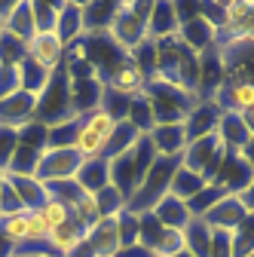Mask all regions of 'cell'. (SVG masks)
Instances as JSON below:
<instances>
[{"label": "cell", "instance_id": "cell-20", "mask_svg": "<svg viewBox=\"0 0 254 257\" xmlns=\"http://www.w3.org/2000/svg\"><path fill=\"white\" fill-rule=\"evenodd\" d=\"M0 28H4L7 34H13L16 40L28 43L31 37L37 34V31H34V19H31V0H16L13 10H10V16L4 19V25H0Z\"/></svg>", "mask_w": 254, "mask_h": 257}, {"label": "cell", "instance_id": "cell-7", "mask_svg": "<svg viewBox=\"0 0 254 257\" xmlns=\"http://www.w3.org/2000/svg\"><path fill=\"white\" fill-rule=\"evenodd\" d=\"M25 55L34 58L37 64H43L46 71H58L61 64H65V43L55 31L49 34H34L28 43H25Z\"/></svg>", "mask_w": 254, "mask_h": 257}, {"label": "cell", "instance_id": "cell-12", "mask_svg": "<svg viewBox=\"0 0 254 257\" xmlns=\"http://www.w3.org/2000/svg\"><path fill=\"white\" fill-rule=\"evenodd\" d=\"M214 37H217V31H214L199 13L178 25V43H181L184 49H190L193 55H202L205 49H211V46H214Z\"/></svg>", "mask_w": 254, "mask_h": 257}, {"label": "cell", "instance_id": "cell-37", "mask_svg": "<svg viewBox=\"0 0 254 257\" xmlns=\"http://www.w3.org/2000/svg\"><path fill=\"white\" fill-rule=\"evenodd\" d=\"M254 251V214H245V220L233 230V257H248Z\"/></svg>", "mask_w": 254, "mask_h": 257}, {"label": "cell", "instance_id": "cell-13", "mask_svg": "<svg viewBox=\"0 0 254 257\" xmlns=\"http://www.w3.org/2000/svg\"><path fill=\"white\" fill-rule=\"evenodd\" d=\"M220 110L214 101H196V107L187 113L184 119V135H187V144L196 141V138H205L211 132H217V122H220Z\"/></svg>", "mask_w": 254, "mask_h": 257}, {"label": "cell", "instance_id": "cell-44", "mask_svg": "<svg viewBox=\"0 0 254 257\" xmlns=\"http://www.w3.org/2000/svg\"><path fill=\"white\" fill-rule=\"evenodd\" d=\"M22 89V71L19 64H0V98Z\"/></svg>", "mask_w": 254, "mask_h": 257}, {"label": "cell", "instance_id": "cell-38", "mask_svg": "<svg viewBox=\"0 0 254 257\" xmlns=\"http://www.w3.org/2000/svg\"><path fill=\"white\" fill-rule=\"evenodd\" d=\"M95 202H98V211H101V217H116L122 208H125V196L116 190V187H104V190H98L95 193Z\"/></svg>", "mask_w": 254, "mask_h": 257}, {"label": "cell", "instance_id": "cell-54", "mask_svg": "<svg viewBox=\"0 0 254 257\" xmlns=\"http://www.w3.org/2000/svg\"><path fill=\"white\" fill-rule=\"evenodd\" d=\"M16 257H31V254H19V251H16Z\"/></svg>", "mask_w": 254, "mask_h": 257}, {"label": "cell", "instance_id": "cell-40", "mask_svg": "<svg viewBox=\"0 0 254 257\" xmlns=\"http://www.w3.org/2000/svg\"><path fill=\"white\" fill-rule=\"evenodd\" d=\"M19 144L25 147H34V150H43L46 147V122L40 119H31L19 128Z\"/></svg>", "mask_w": 254, "mask_h": 257}, {"label": "cell", "instance_id": "cell-8", "mask_svg": "<svg viewBox=\"0 0 254 257\" xmlns=\"http://www.w3.org/2000/svg\"><path fill=\"white\" fill-rule=\"evenodd\" d=\"M211 101L224 110V113H239V116H245L248 110H254V83H248V80L224 83V86L214 92Z\"/></svg>", "mask_w": 254, "mask_h": 257}, {"label": "cell", "instance_id": "cell-36", "mask_svg": "<svg viewBox=\"0 0 254 257\" xmlns=\"http://www.w3.org/2000/svg\"><path fill=\"white\" fill-rule=\"evenodd\" d=\"M224 196H227V193L220 190V187L208 184L205 190H199L196 196L187 202V208H190V217H205V214H208V211H211V208H214L220 199H224Z\"/></svg>", "mask_w": 254, "mask_h": 257}, {"label": "cell", "instance_id": "cell-25", "mask_svg": "<svg viewBox=\"0 0 254 257\" xmlns=\"http://www.w3.org/2000/svg\"><path fill=\"white\" fill-rule=\"evenodd\" d=\"M19 71H22V89L31 92V95H37V98L46 92V86L52 83V74H55V71H46L43 64H37L34 58H28V55L19 61Z\"/></svg>", "mask_w": 254, "mask_h": 257}, {"label": "cell", "instance_id": "cell-15", "mask_svg": "<svg viewBox=\"0 0 254 257\" xmlns=\"http://www.w3.org/2000/svg\"><path fill=\"white\" fill-rule=\"evenodd\" d=\"M86 245L92 248L95 257H116L122 242L116 230V217H101L92 230H86Z\"/></svg>", "mask_w": 254, "mask_h": 257}, {"label": "cell", "instance_id": "cell-2", "mask_svg": "<svg viewBox=\"0 0 254 257\" xmlns=\"http://www.w3.org/2000/svg\"><path fill=\"white\" fill-rule=\"evenodd\" d=\"M150 7L153 0H119L116 4V13H113V22L104 34L110 37V43H116L122 52H132L135 46H141L147 40V19H150Z\"/></svg>", "mask_w": 254, "mask_h": 257}, {"label": "cell", "instance_id": "cell-30", "mask_svg": "<svg viewBox=\"0 0 254 257\" xmlns=\"http://www.w3.org/2000/svg\"><path fill=\"white\" fill-rule=\"evenodd\" d=\"M125 122H132L141 135H147L150 128L156 125V119H153V107H150V101H147V95H144V92L135 95V98L129 101V110H125Z\"/></svg>", "mask_w": 254, "mask_h": 257}, {"label": "cell", "instance_id": "cell-47", "mask_svg": "<svg viewBox=\"0 0 254 257\" xmlns=\"http://www.w3.org/2000/svg\"><path fill=\"white\" fill-rule=\"evenodd\" d=\"M116 257H153V254H150L144 245H138V242H135V245H129V248H119V254H116Z\"/></svg>", "mask_w": 254, "mask_h": 257}, {"label": "cell", "instance_id": "cell-6", "mask_svg": "<svg viewBox=\"0 0 254 257\" xmlns=\"http://www.w3.org/2000/svg\"><path fill=\"white\" fill-rule=\"evenodd\" d=\"M254 178V169L242 159V153L239 150H227V156H224V163H220V169H217V175H214V187H220L224 193H230V196H239V193L248 187V181Z\"/></svg>", "mask_w": 254, "mask_h": 257}, {"label": "cell", "instance_id": "cell-26", "mask_svg": "<svg viewBox=\"0 0 254 257\" xmlns=\"http://www.w3.org/2000/svg\"><path fill=\"white\" fill-rule=\"evenodd\" d=\"M205 187H208V181H205L202 175H196V172L178 166V172H175V178H172V187H169V196H175V199H181V202H190V199H193L199 190H205Z\"/></svg>", "mask_w": 254, "mask_h": 257}, {"label": "cell", "instance_id": "cell-16", "mask_svg": "<svg viewBox=\"0 0 254 257\" xmlns=\"http://www.w3.org/2000/svg\"><path fill=\"white\" fill-rule=\"evenodd\" d=\"M7 184L16 190V196L22 202L25 211H40L43 202L49 199V190L43 181H37L34 175H7Z\"/></svg>", "mask_w": 254, "mask_h": 257}, {"label": "cell", "instance_id": "cell-51", "mask_svg": "<svg viewBox=\"0 0 254 257\" xmlns=\"http://www.w3.org/2000/svg\"><path fill=\"white\" fill-rule=\"evenodd\" d=\"M31 257H55V254H49V251H34Z\"/></svg>", "mask_w": 254, "mask_h": 257}, {"label": "cell", "instance_id": "cell-34", "mask_svg": "<svg viewBox=\"0 0 254 257\" xmlns=\"http://www.w3.org/2000/svg\"><path fill=\"white\" fill-rule=\"evenodd\" d=\"M80 122L89 128V132H95L98 138H104V141H110V135L116 132V119H113L104 107H92L89 113L80 116Z\"/></svg>", "mask_w": 254, "mask_h": 257}, {"label": "cell", "instance_id": "cell-33", "mask_svg": "<svg viewBox=\"0 0 254 257\" xmlns=\"http://www.w3.org/2000/svg\"><path fill=\"white\" fill-rule=\"evenodd\" d=\"M43 150H46V147H43ZM43 150H34V147L19 144L16 153H13V159H10V166H7V175H34Z\"/></svg>", "mask_w": 254, "mask_h": 257}, {"label": "cell", "instance_id": "cell-14", "mask_svg": "<svg viewBox=\"0 0 254 257\" xmlns=\"http://www.w3.org/2000/svg\"><path fill=\"white\" fill-rule=\"evenodd\" d=\"M147 141L156 150V156H181L187 147L184 122H156L147 132Z\"/></svg>", "mask_w": 254, "mask_h": 257}, {"label": "cell", "instance_id": "cell-53", "mask_svg": "<svg viewBox=\"0 0 254 257\" xmlns=\"http://www.w3.org/2000/svg\"><path fill=\"white\" fill-rule=\"evenodd\" d=\"M175 257H193V254H187V251H178V254H175Z\"/></svg>", "mask_w": 254, "mask_h": 257}, {"label": "cell", "instance_id": "cell-46", "mask_svg": "<svg viewBox=\"0 0 254 257\" xmlns=\"http://www.w3.org/2000/svg\"><path fill=\"white\" fill-rule=\"evenodd\" d=\"M239 202H242V208L248 211V214H254V178L248 181V187L239 193Z\"/></svg>", "mask_w": 254, "mask_h": 257}, {"label": "cell", "instance_id": "cell-10", "mask_svg": "<svg viewBox=\"0 0 254 257\" xmlns=\"http://www.w3.org/2000/svg\"><path fill=\"white\" fill-rule=\"evenodd\" d=\"M144 83H147L144 71L138 68L135 61H129V55H125V61H119L116 68L104 77V89H110V92H116V95H125V98H135V95H141V92H144Z\"/></svg>", "mask_w": 254, "mask_h": 257}, {"label": "cell", "instance_id": "cell-11", "mask_svg": "<svg viewBox=\"0 0 254 257\" xmlns=\"http://www.w3.org/2000/svg\"><path fill=\"white\" fill-rule=\"evenodd\" d=\"M178 13H175V0H153L150 19H147V40L163 43L178 37Z\"/></svg>", "mask_w": 254, "mask_h": 257}, {"label": "cell", "instance_id": "cell-3", "mask_svg": "<svg viewBox=\"0 0 254 257\" xmlns=\"http://www.w3.org/2000/svg\"><path fill=\"white\" fill-rule=\"evenodd\" d=\"M181 166V156H156L153 166L147 169L144 181L135 187V193L129 196L125 208L132 214H144V211H153V205L160 202L163 196H169V187H172V178Z\"/></svg>", "mask_w": 254, "mask_h": 257}, {"label": "cell", "instance_id": "cell-22", "mask_svg": "<svg viewBox=\"0 0 254 257\" xmlns=\"http://www.w3.org/2000/svg\"><path fill=\"white\" fill-rule=\"evenodd\" d=\"M150 214L160 220L163 227H169V230H184L187 223H190V208H187V202H181V199H175V196H163L160 202L153 205Z\"/></svg>", "mask_w": 254, "mask_h": 257}, {"label": "cell", "instance_id": "cell-49", "mask_svg": "<svg viewBox=\"0 0 254 257\" xmlns=\"http://www.w3.org/2000/svg\"><path fill=\"white\" fill-rule=\"evenodd\" d=\"M239 153H242V159H245V163H248V166L254 169V135H251V141H248V144H245V147H242Z\"/></svg>", "mask_w": 254, "mask_h": 257}, {"label": "cell", "instance_id": "cell-19", "mask_svg": "<svg viewBox=\"0 0 254 257\" xmlns=\"http://www.w3.org/2000/svg\"><path fill=\"white\" fill-rule=\"evenodd\" d=\"M245 214H248V211L242 208L239 196H230V193H227V196L220 199L202 220L208 223V227H214V230H236L239 223L245 220Z\"/></svg>", "mask_w": 254, "mask_h": 257}, {"label": "cell", "instance_id": "cell-39", "mask_svg": "<svg viewBox=\"0 0 254 257\" xmlns=\"http://www.w3.org/2000/svg\"><path fill=\"white\" fill-rule=\"evenodd\" d=\"M40 217L49 223V230H58V227H65V223H71V211H68V205L61 202V199H55V196H49V199L43 202Z\"/></svg>", "mask_w": 254, "mask_h": 257}, {"label": "cell", "instance_id": "cell-23", "mask_svg": "<svg viewBox=\"0 0 254 257\" xmlns=\"http://www.w3.org/2000/svg\"><path fill=\"white\" fill-rule=\"evenodd\" d=\"M83 239H86V230L77 227V223L71 220V223H65V227H58V230L49 233V239H46V251L55 254V257H68L74 248L83 245Z\"/></svg>", "mask_w": 254, "mask_h": 257}, {"label": "cell", "instance_id": "cell-42", "mask_svg": "<svg viewBox=\"0 0 254 257\" xmlns=\"http://www.w3.org/2000/svg\"><path fill=\"white\" fill-rule=\"evenodd\" d=\"M25 58V43L0 28V64H19Z\"/></svg>", "mask_w": 254, "mask_h": 257}, {"label": "cell", "instance_id": "cell-28", "mask_svg": "<svg viewBox=\"0 0 254 257\" xmlns=\"http://www.w3.org/2000/svg\"><path fill=\"white\" fill-rule=\"evenodd\" d=\"M184 236V251L193 254V257H205L208 251V239H211V227L202 220V217H190V223L181 230Z\"/></svg>", "mask_w": 254, "mask_h": 257}, {"label": "cell", "instance_id": "cell-50", "mask_svg": "<svg viewBox=\"0 0 254 257\" xmlns=\"http://www.w3.org/2000/svg\"><path fill=\"white\" fill-rule=\"evenodd\" d=\"M242 119H245V125H248V128H251V135H254V110H248V113H245V116H242Z\"/></svg>", "mask_w": 254, "mask_h": 257}, {"label": "cell", "instance_id": "cell-4", "mask_svg": "<svg viewBox=\"0 0 254 257\" xmlns=\"http://www.w3.org/2000/svg\"><path fill=\"white\" fill-rule=\"evenodd\" d=\"M224 156H227L224 141H220L217 132H211V135L196 138V141H190V144L184 147L181 166L190 169V172H196V175H202V178L211 184L214 175H217V169H220V163H224Z\"/></svg>", "mask_w": 254, "mask_h": 257}, {"label": "cell", "instance_id": "cell-43", "mask_svg": "<svg viewBox=\"0 0 254 257\" xmlns=\"http://www.w3.org/2000/svg\"><path fill=\"white\" fill-rule=\"evenodd\" d=\"M16 147H19V128L0 122V172H7V166H10Z\"/></svg>", "mask_w": 254, "mask_h": 257}, {"label": "cell", "instance_id": "cell-21", "mask_svg": "<svg viewBox=\"0 0 254 257\" xmlns=\"http://www.w3.org/2000/svg\"><path fill=\"white\" fill-rule=\"evenodd\" d=\"M217 135H220V141H224L227 150H242L251 141V128L245 125V119L239 113H220Z\"/></svg>", "mask_w": 254, "mask_h": 257}, {"label": "cell", "instance_id": "cell-52", "mask_svg": "<svg viewBox=\"0 0 254 257\" xmlns=\"http://www.w3.org/2000/svg\"><path fill=\"white\" fill-rule=\"evenodd\" d=\"M4 181H7V172H0V190H4Z\"/></svg>", "mask_w": 254, "mask_h": 257}, {"label": "cell", "instance_id": "cell-27", "mask_svg": "<svg viewBox=\"0 0 254 257\" xmlns=\"http://www.w3.org/2000/svg\"><path fill=\"white\" fill-rule=\"evenodd\" d=\"M68 211H71V220L77 223V227H83V230H92L95 223L101 220V211H98L95 196H89V193H83V190L68 202Z\"/></svg>", "mask_w": 254, "mask_h": 257}, {"label": "cell", "instance_id": "cell-1", "mask_svg": "<svg viewBox=\"0 0 254 257\" xmlns=\"http://www.w3.org/2000/svg\"><path fill=\"white\" fill-rule=\"evenodd\" d=\"M144 95L153 107V119L156 122H184L187 113L196 107V95L184 92L181 86H175L163 71H153L144 83Z\"/></svg>", "mask_w": 254, "mask_h": 257}, {"label": "cell", "instance_id": "cell-45", "mask_svg": "<svg viewBox=\"0 0 254 257\" xmlns=\"http://www.w3.org/2000/svg\"><path fill=\"white\" fill-rule=\"evenodd\" d=\"M19 211H25V208L16 196V190L4 181V190H0V217H10V214H19Z\"/></svg>", "mask_w": 254, "mask_h": 257}, {"label": "cell", "instance_id": "cell-41", "mask_svg": "<svg viewBox=\"0 0 254 257\" xmlns=\"http://www.w3.org/2000/svg\"><path fill=\"white\" fill-rule=\"evenodd\" d=\"M116 230H119V242L122 248H129L138 242V214H132L129 208H122L116 214Z\"/></svg>", "mask_w": 254, "mask_h": 257}, {"label": "cell", "instance_id": "cell-35", "mask_svg": "<svg viewBox=\"0 0 254 257\" xmlns=\"http://www.w3.org/2000/svg\"><path fill=\"white\" fill-rule=\"evenodd\" d=\"M0 233H4L16 251L28 245V211H19V214H10V217H0Z\"/></svg>", "mask_w": 254, "mask_h": 257}, {"label": "cell", "instance_id": "cell-18", "mask_svg": "<svg viewBox=\"0 0 254 257\" xmlns=\"http://www.w3.org/2000/svg\"><path fill=\"white\" fill-rule=\"evenodd\" d=\"M55 34L61 37L65 49L83 37V4H74V0H58V22H55Z\"/></svg>", "mask_w": 254, "mask_h": 257}, {"label": "cell", "instance_id": "cell-17", "mask_svg": "<svg viewBox=\"0 0 254 257\" xmlns=\"http://www.w3.org/2000/svg\"><path fill=\"white\" fill-rule=\"evenodd\" d=\"M74 184L89 193V196H95L98 190H104L110 184V163H107V156H95V159H83V166L77 169L74 175Z\"/></svg>", "mask_w": 254, "mask_h": 257}, {"label": "cell", "instance_id": "cell-5", "mask_svg": "<svg viewBox=\"0 0 254 257\" xmlns=\"http://www.w3.org/2000/svg\"><path fill=\"white\" fill-rule=\"evenodd\" d=\"M80 166H83V156L77 153V147H46L40 153V163H37L34 178L43 181V184L74 181Z\"/></svg>", "mask_w": 254, "mask_h": 257}, {"label": "cell", "instance_id": "cell-48", "mask_svg": "<svg viewBox=\"0 0 254 257\" xmlns=\"http://www.w3.org/2000/svg\"><path fill=\"white\" fill-rule=\"evenodd\" d=\"M0 257H16V245H13L4 233H0Z\"/></svg>", "mask_w": 254, "mask_h": 257}, {"label": "cell", "instance_id": "cell-29", "mask_svg": "<svg viewBox=\"0 0 254 257\" xmlns=\"http://www.w3.org/2000/svg\"><path fill=\"white\" fill-rule=\"evenodd\" d=\"M141 138H144V135L138 132V128H135L132 122L119 119V122H116V132H113V135H110V141H107L104 156H107V159H116V156H122V153H129V150H132Z\"/></svg>", "mask_w": 254, "mask_h": 257}, {"label": "cell", "instance_id": "cell-31", "mask_svg": "<svg viewBox=\"0 0 254 257\" xmlns=\"http://www.w3.org/2000/svg\"><path fill=\"white\" fill-rule=\"evenodd\" d=\"M80 132V116L71 119H61L55 125H46V147H74Z\"/></svg>", "mask_w": 254, "mask_h": 257}, {"label": "cell", "instance_id": "cell-9", "mask_svg": "<svg viewBox=\"0 0 254 257\" xmlns=\"http://www.w3.org/2000/svg\"><path fill=\"white\" fill-rule=\"evenodd\" d=\"M31 119H37V95L19 89V92L7 95V98H0V122L4 125L22 128Z\"/></svg>", "mask_w": 254, "mask_h": 257}, {"label": "cell", "instance_id": "cell-24", "mask_svg": "<svg viewBox=\"0 0 254 257\" xmlns=\"http://www.w3.org/2000/svg\"><path fill=\"white\" fill-rule=\"evenodd\" d=\"M116 4H104V0H95V4H83V37L86 34H104L113 22Z\"/></svg>", "mask_w": 254, "mask_h": 257}, {"label": "cell", "instance_id": "cell-32", "mask_svg": "<svg viewBox=\"0 0 254 257\" xmlns=\"http://www.w3.org/2000/svg\"><path fill=\"white\" fill-rule=\"evenodd\" d=\"M31 19H34L37 34H49V31H55V22H58V4H52V0H31Z\"/></svg>", "mask_w": 254, "mask_h": 257}]
</instances>
